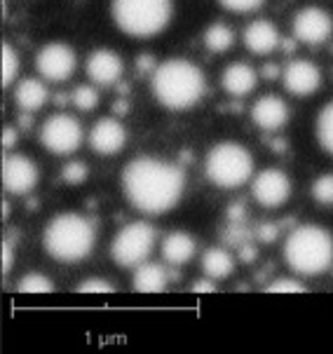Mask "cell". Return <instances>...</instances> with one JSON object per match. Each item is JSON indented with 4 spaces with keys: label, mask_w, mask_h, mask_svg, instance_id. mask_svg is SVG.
<instances>
[{
    "label": "cell",
    "mask_w": 333,
    "mask_h": 354,
    "mask_svg": "<svg viewBox=\"0 0 333 354\" xmlns=\"http://www.w3.org/2000/svg\"><path fill=\"white\" fill-rule=\"evenodd\" d=\"M186 190V171L169 160L141 155L123 169V193L141 214H167L181 202Z\"/></svg>",
    "instance_id": "1"
},
{
    "label": "cell",
    "mask_w": 333,
    "mask_h": 354,
    "mask_svg": "<svg viewBox=\"0 0 333 354\" xmlns=\"http://www.w3.org/2000/svg\"><path fill=\"white\" fill-rule=\"evenodd\" d=\"M150 89L157 104L165 106L167 111H188L202 101L207 92V77L190 59L172 57L155 66Z\"/></svg>",
    "instance_id": "2"
},
{
    "label": "cell",
    "mask_w": 333,
    "mask_h": 354,
    "mask_svg": "<svg viewBox=\"0 0 333 354\" xmlns=\"http://www.w3.org/2000/svg\"><path fill=\"white\" fill-rule=\"evenodd\" d=\"M96 244L94 223L82 214H57L42 230V249L57 263H80Z\"/></svg>",
    "instance_id": "3"
},
{
    "label": "cell",
    "mask_w": 333,
    "mask_h": 354,
    "mask_svg": "<svg viewBox=\"0 0 333 354\" xmlns=\"http://www.w3.org/2000/svg\"><path fill=\"white\" fill-rule=\"evenodd\" d=\"M284 261L300 277H319L333 266V232L317 223L294 227L284 242Z\"/></svg>",
    "instance_id": "4"
},
{
    "label": "cell",
    "mask_w": 333,
    "mask_h": 354,
    "mask_svg": "<svg viewBox=\"0 0 333 354\" xmlns=\"http://www.w3.org/2000/svg\"><path fill=\"white\" fill-rule=\"evenodd\" d=\"M111 17L125 35L148 40L172 24L174 0H111Z\"/></svg>",
    "instance_id": "5"
},
{
    "label": "cell",
    "mask_w": 333,
    "mask_h": 354,
    "mask_svg": "<svg viewBox=\"0 0 333 354\" xmlns=\"http://www.w3.org/2000/svg\"><path fill=\"white\" fill-rule=\"evenodd\" d=\"M204 174L216 188H242L253 178V155L237 141H219L204 158Z\"/></svg>",
    "instance_id": "6"
},
{
    "label": "cell",
    "mask_w": 333,
    "mask_h": 354,
    "mask_svg": "<svg viewBox=\"0 0 333 354\" xmlns=\"http://www.w3.org/2000/svg\"><path fill=\"white\" fill-rule=\"evenodd\" d=\"M155 227L146 223V221H134L120 227L113 237L111 256L115 266L120 268H138L141 263L148 261L150 251L155 247Z\"/></svg>",
    "instance_id": "7"
},
{
    "label": "cell",
    "mask_w": 333,
    "mask_h": 354,
    "mask_svg": "<svg viewBox=\"0 0 333 354\" xmlns=\"http://www.w3.org/2000/svg\"><path fill=\"white\" fill-rule=\"evenodd\" d=\"M82 124L69 113H54L40 127V143L52 155H73L82 146Z\"/></svg>",
    "instance_id": "8"
},
{
    "label": "cell",
    "mask_w": 333,
    "mask_h": 354,
    "mask_svg": "<svg viewBox=\"0 0 333 354\" xmlns=\"http://www.w3.org/2000/svg\"><path fill=\"white\" fill-rule=\"evenodd\" d=\"M35 68L42 80L47 82H66L73 77L78 68L75 50L69 43H45L35 54Z\"/></svg>",
    "instance_id": "9"
},
{
    "label": "cell",
    "mask_w": 333,
    "mask_h": 354,
    "mask_svg": "<svg viewBox=\"0 0 333 354\" xmlns=\"http://www.w3.org/2000/svg\"><path fill=\"white\" fill-rule=\"evenodd\" d=\"M251 195L263 209H280L291 197V178L284 169L268 167L251 178Z\"/></svg>",
    "instance_id": "10"
},
{
    "label": "cell",
    "mask_w": 333,
    "mask_h": 354,
    "mask_svg": "<svg viewBox=\"0 0 333 354\" xmlns=\"http://www.w3.org/2000/svg\"><path fill=\"white\" fill-rule=\"evenodd\" d=\"M291 33L303 45H310V47L324 45L333 33V19L324 8L307 5V8H300L294 15Z\"/></svg>",
    "instance_id": "11"
},
{
    "label": "cell",
    "mask_w": 333,
    "mask_h": 354,
    "mask_svg": "<svg viewBox=\"0 0 333 354\" xmlns=\"http://www.w3.org/2000/svg\"><path fill=\"white\" fill-rule=\"evenodd\" d=\"M38 165L21 153H12L3 158V188L10 195H26L38 185Z\"/></svg>",
    "instance_id": "12"
},
{
    "label": "cell",
    "mask_w": 333,
    "mask_h": 354,
    "mask_svg": "<svg viewBox=\"0 0 333 354\" xmlns=\"http://www.w3.org/2000/svg\"><path fill=\"white\" fill-rule=\"evenodd\" d=\"M282 82L284 89L294 97H312L322 87V68L310 59H291L282 71Z\"/></svg>",
    "instance_id": "13"
},
{
    "label": "cell",
    "mask_w": 333,
    "mask_h": 354,
    "mask_svg": "<svg viewBox=\"0 0 333 354\" xmlns=\"http://www.w3.org/2000/svg\"><path fill=\"white\" fill-rule=\"evenodd\" d=\"M87 141L96 155H118L127 143V129L118 118H99L89 129Z\"/></svg>",
    "instance_id": "14"
},
{
    "label": "cell",
    "mask_w": 333,
    "mask_h": 354,
    "mask_svg": "<svg viewBox=\"0 0 333 354\" xmlns=\"http://www.w3.org/2000/svg\"><path fill=\"white\" fill-rule=\"evenodd\" d=\"M84 73L92 80V85L111 87L123 77L125 64L118 52L108 50V47H99V50H94L87 57V62H84Z\"/></svg>",
    "instance_id": "15"
},
{
    "label": "cell",
    "mask_w": 333,
    "mask_h": 354,
    "mask_svg": "<svg viewBox=\"0 0 333 354\" xmlns=\"http://www.w3.org/2000/svg\"><path fill=\"white\" fill-rule=\"evenodd\" d=\"M289 118H291V111H289L287 101L277 94H263L251 106L253 124L263 131H280L289 122Z\"/></svg>",
    "instance_id": "16"
},
{
    "label": "cell",
    "mask_w": 333,
    "mask_h": 354,
    "mask_svg": "<svg viewBox=\"0 0 333 354\" xmlns=\"http://www.w3.org/2000/svg\"><path fill=\"white\" fill-rule=\"evenodd\" d=\"M242 40H244V47L256 57H268L280 47L282 35L277 24H272L270 19H253L246 24L244 33H242Z\"/></svg>",
    "instance_id": "17"
},
{
    "label": "cell",
    "mask_w": 333,
    "mask_h": 354,
    "mask_svg": "<svg viewBox=\"0 0 333 354\" xmlns=\"http://www.w3.org/2000/svg\"><path fill=\"white\" fill-rule=\"evenodd\" d=\"M256 82H258V73L253 71V66L244 62H233L223 68L221 87L230 97H237V99L246 97V94H251L256 89Z\"/></svg>",
    "instance_id": "18"
},
{
    "label": "cell",
    "mask_w": 333,
    "mask_h": 354,
    "mask_svg": "<svg viewBox=\"0 0 333 354\" xmlns=\"http://www.w3.org/2000/svg\"><path fill=\"white\" fill-rule=\"evenodd\" d=\"M197 254V242L190 232L174 230L162 239V258L169 266H186Z\"/></svg>",
    "instance_id": "19"
},
{
    "label": "cell",
    "mask_w": 333,
    "mask_h": 354,
    "mask_svg": "<svg viewBox=\"0 0 333 354\" xmlns=\"http://www.w3.org/2000/svg\"><path fill=\"white\" fill-rule=\"evenodd\" d=\"M47 97H50V92L38 77H24L15 85V104L26 113L40 111L47 104Z\"/></svg>",
    "instance_id": "20"
},
{
    "label": "cell",
    "mask_w": 333,
    "mask_h": 354,
    "mask_svg": "<svg viewBox=\"0 0 333 354\" xmlns=\"http://www.w3.org/2000/svg\"><path fill=\"white\" fill-rule=\"evenodd\" d=\"M136 293H160L167 289V270L157 263H141L134 268V279H132Z\"/></svg>",
    "instance_id": "21"
},
{
    "label": "cell",
    "mask_w": 333,
    "mask_h": 354,
    "mask_svg": "<svg viewBox=\"0 0 333 354\" xmlns=\"http://www.w3.org/2000/svg\"><path fill=\"white\" fill-rule=\"evenodd\" d=\"M202 272L211 279H228L235 270V258L230 251L221 249V247H209L202 254Z\"/></svg>",
    "instance_id": "22"
},
{
    "label": "cell",
    "mask_w": 333,
    "mask_h": 354,
    "mask_svg": "<svg viewBox=\"0 0 333 354\" xmlns=\"http://www.w3.org/2000/svg\"><path fill=\"white\" fill-rule=\"evenodd\" d=\"M202 40H204V47H207L209 52L223 54V52H228L230 47L235 45V33H233V28H230L228 24L214 21V24H209V26L204 28Z\"/></svg>",
    "instance_id": "23"
},
{
    "label": "cell",
    "mask_w": 333,
    "mask_h": 354,
    "mask_svg": "<svg viewBox=\"0 0 333 354\" xmlns=\"http://www.w3.org/2000/svg\"><path fill=\"white\" fill-rule=\"evenodd\" d=\"M314 134H317L319 148L333 158V99L319 111L317 122H314Z\"/></svg>",
    "instance_id": "24"
},
{
    "label": "cell",
    "mask_w": 333,
    "mask_h": 354,
    "mask_svg": "<svg viewBox=\"0 0 333 354\" xmlns=\"http://www.w3.org/2000/svg\"><path fill=\"white\" fill-rule=\"evenodd\" d=\"M17 291L24 296H40V293H52L54 291V281L50 277H45L42 272H28L24 274L21 281L17 284Z\"/></svg>",
    "instance_id": "25"
},
{
    "label": "cell",
    "mask_w": 333,
    "mask_h": 354,
    "mask_svg": "<svg viewBox=\"0 0 333 354\" xmlns=\"http://www.w3.org/2000/svg\"><path fill=\"white\" fill-rule=\"evenodd\" d=\"M19 68H21V59H19L17 47L10 43H3V87L5 89H10L15 85L17 75H19Z\"/></svg>",
    "instance_id": "26"
},
{
    "label": "cell",
    "mask_w": 333,
    "mask_h": 354,
    "mask_svg": "<svg viewBox=\"0 0 333 354\" xmlns=\"http://www.w3.org/2000/svg\"><path fill=\"white\" fill-rule=\"evenodd\" d=\"M312 200L322 207H333V174H322L312 181Z\"/></svg>",
    "instance_id": "27"
},
{
    "label": "cell",
    "mask_w": 333,
    "mask_h": 354,
    "mask_svg": "<svg viewBox=\"0 0 333 354\" xmlns=\"http://www.w3.org/2000/svg\"><path fill=\"white\" fill-rule=\"evenodd\" d=\"M71 99H73V106L82 113H89L99 106V92H96V87L92 85H78Z\"/></svg>",
    "instance_id": "28"
},
{
    "label": "cell",
    "mask_w": 333,
    "mask_h": 354,
    "mask_svg": "<svg viewBox=\"0 0 333 354\" xmlns=\"http://www.w3.org/2000/svg\"><path fill=\"white\" fill-rule=\"evenodd\" d=\"M87 176H89V167L82 160H71L62 167V178L69 185H80L87 181Z\"/></svg>",
    "instance_id": "29"
},
{
    "label": "cell",
    "mask_w": 333,
    "mask_h": 354,
    "mask_svg": "<svg viewBox=\"0 0 333 354\" xmlns=\"http://www.w3.org/2000/svg\"><path fill=\"white\" fill-rule=\"evenodd\" d=\"M265 291L268 293H305L307 286L296 277H280V279L270 281V284L265 286Z\"/></svg>",
    "instance_id": "30"
},
{
    "label": "cell",
    "mask_w": 333,
    "mask_h": 354,
    "mask_svg": "<svg viewBox=\"0 0 333 354\" xmlns=\"http://www.w3.org/2000/svg\"><path fill=\"white\" fill-rule=\"evenodd\" d=\"M265 0H219L221 8H226L228 12H237V15H249L263 8Z\"/></svg>",
    "instance_id": "31"
},
{
    "label": "cell",
    "mask_w": 333,
    "mask_h": 354,
    "mask_svg": "<svg viewBox=\"0 0 333 354\" xmlns=\"http://www.w3.org/2000/svg\"><path fill=\"white\" fill-rule=\"evenodd\" d=\"M75 291L78 293H115V286L101 277H89V279L80 281Z\"/></svg>",
    "instance_id": "32"
},
{
    "label": "cell",
    "mask_w": 333,
    "mask_h": 354,
    "mask_svg": "<svg viewBox=\"0 0 333 354\" xmlns=\"http://www.w3.org/2000/svg\"><path fill=\"white\" fill-rule=\"evenodd\" d=\"M277 235H280V227H277L275 223H263V225H258V237H260V242L270 244V242H275Z\"/></svg>",
    "instance_id": "33"
},
{
    "label": "cell",
    "mask_w": 333,
    "mask_h": 354,
    "mask_svg": "<svg viewBox=\"0 0 333 354\" xmlns=\"http://www.w3.org/2000/svg\"><path fill=\"white\" fill-rule=\"evenodd\" d=\"M15 266V251L10 247V239H3V272H10Z\"/></svg>",
    "instance_id": "34"
},
{
    "label": "cell",
    "mask_w": 333,
    "mask_h": 354,
    "mask_svg": "<svg viewBox=\"0 0 333 354\" xmlns=\"http://www.w3.org/2000/svg\"><path fill=\"white\" fill-rule=\"evenodd\" d=\"M216 291V284H214V279H199L192 284V293H214Z\"/></svg>",
    "instance_id": "35"
},
{
    "label": "cell",
    "mask_w": 333,
    "mask_h": 354,
    "mask_svg": "<svg viewBox=\"0 0 333 354\" xmlns=\"http://www.w3.org/2000/svg\"><path fill=\"white\" fill-rule=\"evenodd\" d=\"M15 143H17V131L8 124V127L3 129V148L8 151V148H12Z\"/></svg>",
    "instance_id": "36"
}]
</instances>
